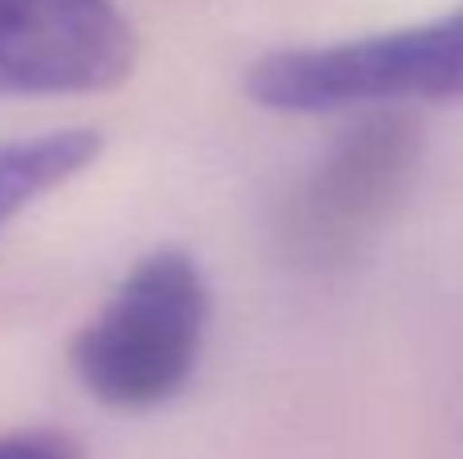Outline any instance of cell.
<instances>
[{
  "instance_id": "1",
  "label": "cell",
  "mask_w": 463,
  "mask_h": 459,
  "mask_svg": "<svg viewBox=\"0 0 463 459\" xmlns=\"http://www.w3.org/2000/svg\"><path fill=\"white\" fill-rule=\"evenodd\" d=\"M208 322L212 293L200 260L163 244L127 268L106 305L78 330L70 370L110 411H155L195 379Z\"/></svg>"
},
{
  "instance_id": "2",
  "label": "cell",
  "mask_w": 463,
  "mask_h": 459,
  "mask_svg": "<svg viewBox=\"0 0 463 459\" xmlns=\"http://www.w3.org/2000/svg\"><path fill=\"white\" fill-rule=\"evenodd\" d=\"M244 89L260 110L297 118L463 102V8L354 41L272 49L248 65Z\"/></svg>"
},
{
  "instance_id": "3",
  "label": "cell",
  "mask_w": 463,
  "mask_h": 459,
  "mask_svg": "<svg viewBox=\"0 0 463 459\" xmlns=\"http://www.w3.org/2000/svg\"><path fill=\"white\" fill-rule=\"evenodd\" d=\"M423 146L415 110H354L350 126L337 130L313 167L288 187L277 211L280 257L309 273L350 265L411 195Z\"/></svg>"
},
{
  "instance_id": "4",
  "label": "cell",
  "mask_w": 463,
  "mask_h": 459,
  "mask_svg": "<svg viewBox=\"0 0 463 459\" xmlns=\"http://www.w3.org/2000/svg\"><path fill=\"white\" fill-rule=\"evenodd\" d=\"M138 33L118 0H0V94H102L135 73Z\"/></svg>"
},
{
  "instance_id": "5",
  "label": "cell",
  "mask_w": 463,
  "mask_h": 459,
  "mask_svg": "<svg viewBox=\"0 0 463 459\" xmlns=\"http://www.w3.org/2000/svg\"><path fill=\"white\" fill-rule=\"evenodd\" d=\"M102 155L94 126H65L29 138H0V228L29 211L41 195L86 175Z\"/></svg>"
},
{
  "instance_id": "6",
  "label": "cell",
  "mask_w": 463,
  "mask_h": 459,
  "mask_svg": "<svg viewBox=\"0 0 463 459\" xmlns=\"http://www.w3.org/2000/svg\"><path fill=\"white\" fill-rule=\"evenodd\" d=\"M0 459H86V452L65 431H8L0 436Z\"/></svg>"
}]
</instances>
